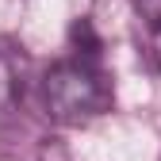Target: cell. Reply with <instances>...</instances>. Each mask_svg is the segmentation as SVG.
Wrapping results in <instances>:
<instances>
[{
    "instance_id": "cell-2",
    "label": "cell",
    "mask_w": 161,
    "mask_h": 161,
    "mask_svg": "<svg viewBox=\"0 0 161 161\" xmlns=\"http://www.w3.org/2000/svg\"><path fill=\"white\" fill-rule=\"evenodd\" d=\"M130 4H134V12L142 15V23L150 31H161V0H130Z\"/></svg>"
},
{
    "instance_id": "cell-1",
    "label": "cell",
    "mask_w": 161,
    "mask_h": 161,
    "mask_svg": "<svg viewBox=\"0 0 161 161\" xmlns=\"http://www.w3.org/2000/svg\"><path fill=\"white\" fill-rule=\"evenodd\" d=\"M42 104L46 115L62 127H85L111 104V88L92 62H62L42 77Z\"/></svg>"
}]
</instances>
